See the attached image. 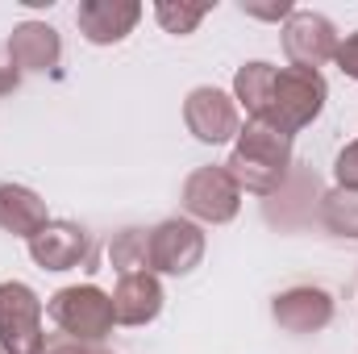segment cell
Returning a JSON list of instances; mask_svg holds the SVG:
<instances>
[{
    "label": "cell",
    "instance_id": "2",
    "mask_svg": "<svg viewBox=\"0 0 358 354\" xmlns=\"http://www.w3.org/2000/svg\"><path fill=\"white\" fill-rule=\"evenodd\" d=\"M325 76L321 71H304V67H275V84H271L267 113L259 121L275 125L279 134L296 138L304 125H313L325 108Z\"/></svg>",
    "mask_w": 358,
    "mask_h": 354
},
{
    "label": "cell",
    "instance_id": "22",
    "mask_svg": "<svg viewBox=\"0 0 358 354\" xmlns=\"http://www.w3.org/2000/svg\"><path fill=\"white\" fill-rule=\"evenodd\" d=\"M242 13H246V17H259V21H287L296 8H292L287 0H279V4H255V0H242Z\"/></svg>",
    "mask_w": 358,
    "mask_h": 354
},
{
    "label": "cell",
    "instance_id": "15",
    "mask_svg": "<svg viewBox=\"0 0 358 354\" xmlns=\"http://www.w3.org/2000/svg\"><path fill=\"white\" fill-rule=\"evenodd\" d=\"M271 84H275V67L263 63V59H255V63L238 67V76H234V100L250 113V121H259V117L267 113Z\"/></svg>",
    "mask_w": 358,
    "mask_h": 354
},
{
    "label": "cell",
    "instance_id": "9",
    "mask_svg": "<svg viewBox=\"0 0 358 354\" xmlns=\"http://www.w3.org/2000/svg\"><path fill=\"white\" fill-rule=\"evenodd\" d=\"M92 255V234L76 221H46L42 234L29 238V259L42 271H71L88 263Z\"/></svg>",
    "mask_w": 358,
    "mask_h": 354
},
{
    "label": "cell",
    "instance_id": "23",
    "mask_svg": "<svg viewBox=\"0 0 358 354\" xmlns=\"http://www.w3.org/2000/svg\"><path fill=\"white\" fill-rule=\"evenodd\" d=\"M17 84H21V71L13 67V59H0V96H4V92H13Z\"/></svg>",
    "mask_w": 358,
    "mask_h": 354
},
{
    "label": "cell",
    "instance_id": "4",
    "mask_svg": "<svg viewBox=\"0 0 358 354\" xmlns=\"http://www.w3.org/2000/svg\"><path fill=\"white\" fill-rule=\"evenodd\" d=\"M42 300L29 283H0V354H42Z\"/></svg>",
    "mask_w": 358,
    "mask_h": 354
},
{
    "label": "cell",
    "instance_id": "6",
    "mask_svg": "<svg viewBox=\"0 0 358 354\" xmlns=\"http://www.w3.org/2000/svg\"><path fill=\"white\" fill-rule=\"evenodd\" d=\"M183 125L196 142L204 146H221L234 142L242 121H238V100L221 88H192L183 100Z\"/></svg>",
    "mask_w": 358,
    "mask_h": 354
},
{
    "label": "cell",
    "instance_id": "7",
    "mask_svg": "<svg viewBox=\"0 0 358 354\" xmlns=\"http://www.w3.org/2000/svg\"><path fill=\"white\" fill-rule=\"evenodd\" d=\"M204 259V229L196 221L167 217L150 229V271L155 275H192Z\"/></svg>",
    "mask_w": 358,
    "mask_h": 354
},
{
    "label": "cell",
    "instance_id": "14",
    "mask_svg": "<svg viewBox=\"0 0 358 354\" xmlns=\"http://www.w3.org/2000/svg\"><path fill=\"white\" fill-rule=\"evenodd\" d=\"M46 200L34 192V187H21V183H0V229L13 234V238H34L46 229Z\"/></svg>",
    "mask_w": 358,
    "mask_h": 354
},
{
    "label": "cell",
    "instance_id": "10",
    "mask_svg": "<svg viewBox=\"0 0 358 354\" xmlns=\"http://www.w3.org/2000/svg\"><path fill=\"white\" fill-rule=\"evenodd\" d=\"M138 21H142L138 0H80V8H76V25L92 46H113V42L129 38Z\"/></svg>",
    "mask_w": 358,
    "mask_h": 354
},
{
    "label": "cell",
    "instance_id": "1",
    "mask_svg": "<svg viewBox=\"0 0 358 354\" xmlns=\"http://www.w3.org/2000/svg\"><path fill=\"white\" fill-rule=\"evenodd\" d=\"M287 167H292V138L287 134H279L267 121H246L238 129L225 171L242 192H255V196L279 192Z\"/></svg>",
    "mask_w": 358,
    "mask_h": 354
},
{
    "label": "cell",
    "instance_id": "11",
    "mask_svg": "<svg viewBox=\"0 0 358 354\" xmlns=\"http://www.w3.org/2000/svg\"><path fill=\"white\" fill-rule=\"evenodd\" d=\"M271 317H275L279 330H287V334H317V330H325V325L334 321V296H329L325 288L300 283V288H287V292L275 296Z\"/></svg>",
    "mask_w": 358,
    "mask_h": 354
},
{
    "label": "cell",
    "instance_id": "18",
    "mask_svg": "<svg viewBox=\"0 0 358 354\" xmlns=\"http://www.w3.org/2000/svg\"><path fill=\"white\" fill-rule=\"evenodd\" d=\"M208 8L213 4H183V0H159L155 4V17H159V25L167 29V34H192L204 17H208Z\"/></svg>",
    "mask_w": 358,
    "mask_h": 354
},
{
    "label": "cell",
    "instance_id": "12",
    "mask_svg": "<svg viewBox=\"0 0 358 354\" xmlns=\"http://www.w3.org/2000/svg\"><path fill=\"white\" fill-rule=\"evenodd\" d=\"M8 59L17 71H55L63 59V38L46 21H21L8 34Z\"/></svg>",
    "mask_w": 358,
    "mask_h": 354
},
{
    "label": "cell",
    "instance_id": "16",
    "mask_svg": "<svg viewBox=\"0 0 358 354\" xmlns=\"http://www.w3.org/2000/svg\"><path fill=\"white\" fill-rule=\"evenodd\" d=\"M108 263H113L117 275L150 271V229H121L108 242Z\"/></svg>",
    "mask_w": 358,
    "mask_h": 354
},
{
    "label": "cell",
    "instance_id": "19",
    "mask_svg": "<svg viewBox=\"0 0 358 354\" xmlns=\"http://www.w3.org/2000/svg\"><path fill=\"white\" fill-rule=\"evenodd\" d=\"M42 354H113V351H104L100 342H80V338H67V334H50Z\"/></svg>",
    "mask_w": 358,
    "mask_h": 354
},
{
    "label": "cell",
    "instance_id": "3",
    "mask_svg": "<svg viewBox=\"0 0 358 354\" xmlns=\"http://www.w3.org/2000/svg\"><path fill=\"white\" fill-rule=\"evenodd\" d=\"M46 313L67 338H80V342H104L117 325L113 321V296L100 292L96 283H76V288L55 292Z\"/></svg>",
    "mask_w": 358,
    "mask_h": 354
},
{
    "label": "cell",
    "instance_id": "17",
    "mask_svg": "<svg viewBox=\"0 0 358 354\" xmlns=\"http://www.w3.org/2000/svg\"><path fill=\"white\" fill-rule=\"evenodd\" d=\"M321 221L342 234V238H358V187H334L321 200Z\"/></svg>",
    "mask_w": 358,
    "mask_h": 354
},
{
    "label": "cell",
    "instance_id": "21",
    "mask_svg": "<svg viewBox=\"0 0 358 354\" xmlns=\"http://www.w3.org/2000/svg\"><path fill=\"white\" fill-rule=\"evenodd\" d=\"M334 63H338V71H342L346 80H358V29H355V34H346V38L338 42Z\"/></svg>",
    "mask_w": 358,
    "mask_h": 354
},
{
    "label": "cell",
    "instance_id": "5",
    "mask_svg": "<svg viewBox=\"0 0 358 354\" xmlns=\"http://www.w3.org/2000/svg\"><path fill=\"white\" fill-rule=\"evenodd\" d=\"M183 208L204 225H229L242 208V187L221 167H196L183 183Z\"/></svg>",
    "mask_w": 358,
    "mask_h": 354
},
{
    "label": "cell",
    "instance_id": "20",
    "mask_svg": "<svg viewBox=\"0 0 358 354\" xmlns=\"http://www.w3.org/2000/svg\"><path fill=\"white\" fill-rule=\"evenodd\" d=\"M334 179L338 187H358V138L334 159Z\"/></svg>",
    "mask_w": 358,
    "mask_h": 354
},
{
    "label": "cell",
    "instance_id": "8",
    "mask_svg": "<svg viewBox=\"0 0 358 354\" xmlns=\"http://www.w3.org/2000/svg\"><path fill=\"white\" fill-rule=\"evenodd\" d=\"M338 29L325 13H313V8H296L287 21H283V50L292 59V67H304V71H321V63L334 59L338 50Z\"/></svg>",
    "mask_w": 358,
    "mask_h": 354
},
{
    "label": "cell",
    "instance_id": "13",
    "mask_svg": "<svg viewBox=\"0 0 358 354\" xmlns=\"http://www.w3.org/2000/svg\"><path fill=\"white\" fill-rule=\"evenodd\" d=\"M163 313V283L155 271H138V275H121V283L113 288V321L117 325H150Z\"/></svg>",
    "mask_w": 358,
    "mask_h": 354
}]
</instances>
